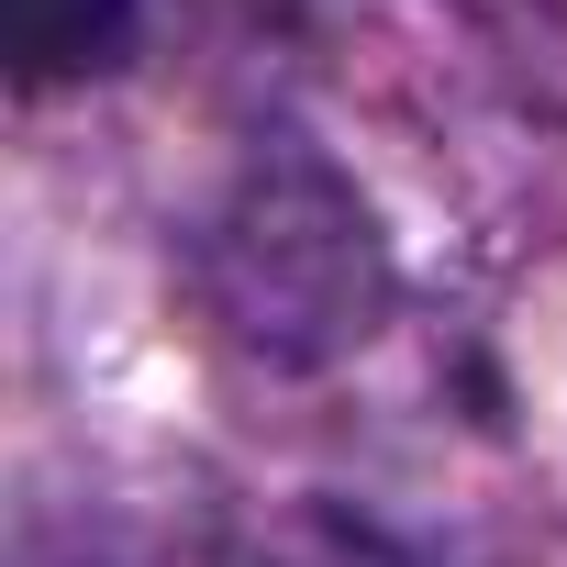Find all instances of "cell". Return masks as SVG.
<instances>
[{
  "instance_id": "3",
  "label": "cell",
  "mask_w": 567,
  "mask_h": 567,
  "mask_svg": "<svg viewBox=\"0 0 567 567\" xmlns=\"http://www.w3.org/2000/svg\"><path fill=\"white\" fill-rule=\"evenodd\" d=\"M34 567H167V556H134V545H68V556H34Z\"/></svg>"
},
{
  "instance_id": "2",
  "label": "cell",
  "mask_w": 567,
  "mask_h": 567,
  "mask_svg": "<svg viewBox=\"0 0 567 567\" xmlns=\"http://www.w3.org/2000/svg\"><path fill=\"white\" fill-rule=\"evenodd\" d=\"M223 567H434V556L401 545V534H379V523H357V512H278Z\"/></svg>"
},
{
  "instance_id": "1",
  "label": "cell",
  "mask_w": 567,
  "mask_h": 567,
  "mask_svg": "<svg viewBox=\"0 0 567 567\" xmlns=\"http://www.w3.org/2000/svg\"><path fill=\"white\" fill-rule=\"evenodd\" d=\"M134 56V0H12V79L45 101Z\"/></svg>"
}]
</instances>
